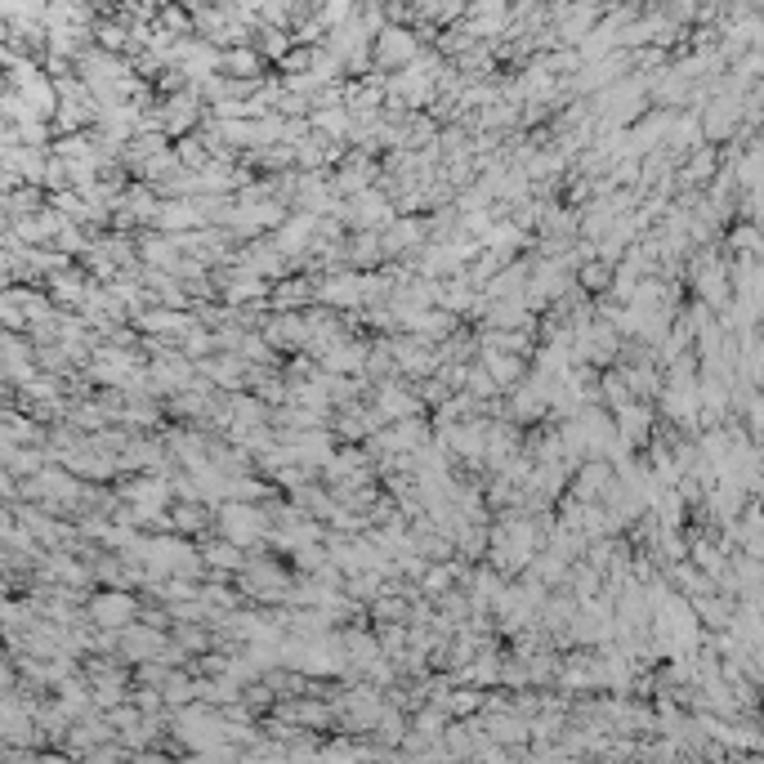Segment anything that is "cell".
Returning <instances> with one entry per match:
<instances>
[{"label":"cell","instance_id":"obj_1","mask_svg":"<svg viewBox=\"0 0 764 764\" xmlns=\"http://www.w3.org/2000/svg\"><path fill=\"white\" fill-rule=\"evenodd\" d=\"M420 54V41L407 27H398V23H385L376 32V68L380 72H398V68H407Z\"/></svg>","mask_w":764,"mask_h":764},{"label":"cell","instance_id":"obj_2","mask_svg":"<svg viewBox=\"0 0 764 764\" xmlns=\"http://www.w3.org/2000/svg\"><path fill=\"white\" fill-rule=\"evenodd\" d=\"M608 487H613V461H604V456H581L572 465L568 496H577V501H604Z\"/></svg>","mask_w":764,"mask_h":764},{"label":"cell","instance_id":"obj_3","mask_svg":"<svg viewBox=\"0 0 764 764\" xmlns=\"http://www.w3.org/2000/svg\"><path fill=\"white\" fill-rule=\"evenodd\" d=\"M313 237H318V215H309V210H295V215H286L282 224L273 228L269 242L278 246L286 260H300V255H309Z\"/></svg>","mask_w":764,"mask_h":764},{"label":"cell","instance_id":"obj_4","mask_svg":"<svg viewBox=\"0 0 764 764\" xmlns=\"http://www.w3.org/2000/svg\"><path fill=\"white\" fill-rule=\"evenodd\" d=\"M313 300H322L327 309H362V273L327 269V278L313 282Z\"/></svg>","mask_w":764,"mask_h":764},{"label":"cell","instance_id":"obj_5","mask_svg":"<svg viewBox=\"0 0 764 764\" xmlns=\"http://www.w3.org/2000/svg\"><path fill=\"white\" fill-rule=\"evenodd\" d=\"M371 407H376L385 420H403V416H420V412H425V403L416 398V389H407L403 380H380V385H376V403H371Z\"/></svg>","mask_w":764,"mask_h":764},{"label":"cell","instance_id":"obj_6","mask_svg":"<svg viewBox=\"0 0 764 764\" xmlns=\"http://www.w3.org/2000/svg\"><path fill=\"white\" fill-rule=\"evenodd\" d=\"M474 358L483 362V371L492 376L496 389H514L523 376H528V358H519V353H501V349H479Z\"/></svg>","mask_w":764,"mask_h":764},{"label":"cell","instance_id":"obj_7","mask_svg":"<svg viewBox=\"0 0 764 764\" xmlns=\"http://www.w3.org/2000/svg\"><path fill=\"white\" fill-rule=\"evenodd\" d=\"M219 72L233 76V81H260L264 54L251 50V45H228V50H219Z\"/></svg>","mask_w":764,"mask_h":764},{"label":"cell","instance_id":"obj_8","mask_svg":"<svg viewBox=\"0 0 764 764\" xmlns=\"http://www.w3.org/2000/svg\"><path fill=\"white\" fill-rule=\"evenodd\" d=\"M371 179H376V166H371V157H367V152H353V161H345V166L336 170L331 188H336L340 197H353V193H362V188H371Z\"/></svg>","mask_w":764,"mask_h":764},{"label":"cell","instance_id":"obj_9","mask_svg":"<svg viewBox=\"0 0 764 764\" xmlns=\"http://www.w3.org/2000/svg\"><path fill=\"white\" fill-rule=\"evenodd\" d=\"M269 304L273 309H309L313 304V278H295V273H286V278H278L269 286Z\"/></svg>","mask_w":764,"mask_h":764},{"label":"cell","instance_id":"obj_10","mask_svg":"<svg viewBox=\"0 0 764 764\" xmlns=\"http://www.w3.org/2000/svg\"><path fill=\"white\" fill-rule=\"evenodd\" d=\"M152 224H157L161 233H188V228H202V219H197L193 197H184V202H166V206H157Z\"/></svg>","mask_w":764,"mask_h":764},{"label":"cell","instance_id":"obj_11","mask_svg":"<svg viewBox=\"0 0 764 764\" xmlns=\"http://www.w3.org/2000/svg\"><path fill=\"white\" fill-rule=\"evenodd\" d=\"M139 617V604L130 595H103L99 604H94V622L99 626H108V630H121V626H130Z\"/></svg>","mask_w":764,"mask_h":764},{"label":"cell","instance_id":"obj_12","mask_svg":"<svg viewBox=\"0 0 764 764\" xmlns=\"http://www.w3.org/2000/svg\"><path fill=\"white\" fill-rule=\"evenodd\" d=\"M166 519H170V532H179V537H197V532H206V528H210V510H206V501H184V505H175V510H170Z\"/></svg>","mask_w":764,"mask_h":764},{"label":"cell","instance_id":"obj_13","mask_svg":"<svg viewBox=\"0 0 764 764\" xmlns=\"http://www.w3.org/2000/svg\"><path fill=\"white\" fill-rule=\"evenodd\" d=\"M202 563L206 572H242L246 550L233 546V541H210V546H202Z\"/></svg>","mask_w":764,"mask_h":764},{"label":"cell","instance_id":"obj_14","mask_svg":"<svg viewBox=\"0 0 764 764\" xmlns=\"http://www.w3.org/2000/svg\"><path fill=\"white\" fill-rule=\"evenodd\" d=\"M720 251H729V255H756V260H760V228H756V219H742V224H733L729 237H720Z\"/></svg>","mask_w":764,"mask_h":764},{"label":"cell","instance_id":"obj_15","mask_svg":"<svg viewBox=\"0 0 764 764\" xmlns=\"http://www.w3.org/2000/svg\"><path fill=\"white\" fill-rule=\"evenodd\" d=\"M608 282H613V264H608V260H599V255H590V260L577 269V286H581V291H586V295L608 291Z\"/></svg>","mask_w":764,"mask_h":764},{"label":"cell","instance_id":"obj_16","mask_svg":"<svg viewBox=\"0 0 764 764\" xmlns=\"http://www.w3.org/2000/svg\"><path fill=\"white\" fill-rule=\"evenodd\" d=\"M465 394H470V398H479V403H487V398H496V394H501V389L492 385V376H487V371H483V362H479V358H474L470 367H465Z\"/></svg>","mask_w":764,"mask_h":764},{"label":"cell","instance_id":"obj_17","mask_svg":"<svg viewBox=\"0 0 764 764\" xmlns=\"http://www.w3.org/2000/svg\"><path fill=\"white\" fill-rule=\"evenodd\" d=\"M175 157H179V170H206V166H210L206 139H179Z\"/></svg>","mask_w":764,"mask_h":764},{"label":"cell","instance_id":"obj_18","mask_svg":"<svg viewBox=\"0 0 764 764\" xmlns=\"http://www.w3.org/2000/svg\"><path fill=\"white\" fill-rule=\"evenodd\" d=\"M286 50H291V36H286L282 27H264V32H260V54H264V59L278 63Z\"/></svg>","mask_w":764,"mask_h":764},{"label":"cell","instance_id":"obj_19","mask_svg":"<svg viewBox=\"0 0 764 764\" xmlns=\"http://www.w3.org/2000/svg\"><path fill=\"white\" fill-rule=\"evenodd\" d=\"M353 9H358V0H322V27H340L353 18Z\"/></svg>","mask_w":764,"mask_h":764},{"label":"cell","instance_id":"obj_20","mask_svg":"<svg viewBox=\"0 0 764 764\" xmlns=\"http://www.w3.org/2000/svg\"><path fill=\"white\" fill-rule=\"evenodd\" d=\"M188 27H193V18H188L184 9H175V5H170V9H166V32L175 36V32H188Z\"/></svg>","mask_w":764,"mask_h":764},{"label":"cell","instance_id":"obj_21","mask_svg":"<svg viewBox=\"0 0 764 764\" xmlns=\"http://www.w3.org/2000/svg\"><path fill=\"white\" fill-rule=\"evenodd\" d=\"M135 706H139V711H161V693H152V689H143V693L135 697Z\"/></svg>","mask_w":764,"mask_h":764}]
</instances>
